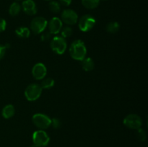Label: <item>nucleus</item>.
Segmentation results:
<instances>
[{"instance_id":"obj_21","label":"nucleus","mask_w":148,"mask_h":147,"mask_svg":"<svg viewBox=\"0 0 148 147\" xmlns=\"http://www.w3.org/2000/svg\"><path fill=\"white\" fill-rule=\"evenodd\" d=\"M60 33L61 35H62V37L65 39L69 37L72 35V33H73V30H72V28L70 26H66V27H62Z\"/></svg>"},{"instance_id":"obj_10","label":"nucleus","mask_w":148,"mask_h":147,"mask_svg":"<svg viewBox=\"0 0 148 147\" xmlns=\"http://www.w3.org/2000/svg\"><path fill=\"white\" fill-rule=\"evenodd\" d=\"M47 74V69L42 63H37L32 69V75L36 80H41L44 79Z\"/></svg>"},{"instance_id":"obj_18","label":"nucleus","mask_w":148,"mask_h":147,"mask_svg":"<svg viewBox=\"0 0 148 147\" xmlns=\"http://www.w3.org/2000/svg\"><path fill=\"white\" fill-rule=\"evenodd\" d=\"M119 28L120 25L117 22H111L108 23L106 26V30L108 33H111V34L116 33L119 30Z\"/></svg>"},{"instance_id":"obj_6","label":"nucleus","mask_w":148,"mask_h":147,"mask_svg":"<svg viewBox=\"0 0 148 147\" xmlns=\"http://www.w3.org/2000/svg\"><path fill=\"white\" fill-rule=\"evenodd\" d=\"M33 123L40 130H46L51 126V119L43 113H36L32 118Z\"/></svg>"},{"instance_id":"obj_30","label":"nucleus","mask_w":148,"mask_h":147,"mask_svg":"<svg viewBox=\"0 0 148 147\" xmlns=\"http://www.w3.org/2000/svg\"><path fill=\"white\" fill-rule=\"evenodd\" d=\"M17 1H21V0H17Z\"/></svg>"},{"instance_id":"obj_7","label":"nucleus","mask_w":148,"mask_h":147,"mask_svg":"<svg viewBox=\"0 0 148 147\" xmlns=\"http://www.w3.org/2000/svg\"><path fill=\"white\" fill-rule=\"evenodd\" d=\"M96 24V20L90 14H85L79 18L78 26L81 31L88 32L93 28Z\"/></svg>"},{"instance_id":"obj_16","label":"nucleus","mask_w":148,"mask_h":147,"mask_svg":"<svg viewBox=\"0 0 148 147\" xmlns=\"http://www.w3.org/2000/svg\"><path fill=\"white\" fill-rule=\"evenodd\" d=\"M82 6L88 10H93L97 8L100 4V0H81Z\"/></svg>"},{"instance_id":"obj_13","label":"nucleus","mask_w":148,"mask_h":147,"mask_svg":"<svg viewBox=\"0 0 148 147\" xmlns=\"http://www.w3.org/2000/svg\"><path fill=\"white\" fill-rule=\"evenodd\" d=\"M15 113V109L12 105H7L3 108L1 110V115L5 119H10L14 116Z\"/></svg>"},{"instance_id":"obj_24","label":"nucleus","mask_w":148,"mask_h":147,"mask_svg":"<svg viewBox=\"0 0 148 147\" xmlns=\"http://www.w3.org/2000/svg\"><path fill=\"white\" fill-rule=\"evenodd\" d=\"M10 47V45L7 44V45H1L0 44V60L3 59L5 56L6 53V50L8 48Z\"/></svg>"},{"instance_id":"obj_23","label":"nucleus","mask_w":148,"mask_h":147,"mask_svg":"<svg viewBox=\"0 0 148 147\" xmlns=\"http://www.w3.org/2000/svg\"><path fill=\"white\" fill-rule=\"evenodd\" d=\"M137 136L140 141H145L147 138V133L144 129L140 128L137 129Z\"/></svg>"},{"instance_id":"obj_19","label":"nucleus","mask_w":148,"mask_h":147,"mask_svg":"<svg viewBox=\"0 0 148 147\" xmlns=\"http://www.w3.org/2000/svg\"><path fill=\"white\" fill-rule=\"evenodd\" d=\"M54 83V80L52 78H44V79H42V82L40 83V86H41L42 89H48L53 87Z\"/></svg>"},{"instance_id":"obj_25","label":"nucleus","mask_w":148,"mask_h":147,"mask_svg":"<svg viewBox=\"0 0 148 147\" xmlns=\"http://www.w3.org/2000/svg\"><path fill=\"white\" fill-rule=\"evenodd\" d=\"M40 38H41L42 41H48V40H50L51 38V33H49V32H45V33L43 32L41 36H40Z\"/></svg>"},{"instance_id":"obj_27","label":"nucleus","mask_w":148,"mask_h":147,"mask_svg":"<svg viewBox=\"0 0 148 147\" xmlns=\"http://www.w3.org/2000/svg\"><path fill=\"white\" fill-rule=\"evenodd\" d=\"M72 0H59V2L61 5H63L64 7H68L72 4Z\"/></svg>"},{"instance_id":"obj_2","label":"nucleus","mask_w":148,"mask_h":147,"mask_svg":"<svg viewBox=\"0 0 148 147\" xmlns=\"http://www.w3.org/2000/svg\"><path fill=\"white\" fill-rule=\"evenodd\" d=\"M48 21L46 18L41 16H38L34 17L31 20L30 24V30H31L34 34L38 35L42 33L47 27Z\"/></svg>"},{"instance_id":"obj_12","label":"nucleus","mask_w":148,"mask_h":147,"mask_svg":"<svg viewBox=\"0 0 148 147\" xmlns=\"http://www.w3.org/2000/svg\"><path fill=\"white\" fill-rule=\"evenodd\" d=\"M21 8L27 15L33 16L37 13V7L33 0H24L22 3Z\"/></svg>"},{"instance_id":"obj_20","label":"nucleus","mask_w":148,"mask_h":147,"mask_svg":"<svg viewBox=\"0 0 148 147\" xmlns=\"http://www.w3.org/2000/svg\"><path fill=\"white\" fill-rule=\"evenodd\" d=\"M49 8L50 11L53 13H59L61 11V4H59V1L52 0L50 1L49 4Z\"/></svg>"},{"instance_id":"obj_14","label":"nucleus","mask_w":148,"mask_h":147,"mask_svg":"<svg viewBox=\"0 0 148 147\" xmlns=\"http://www.w3.org/2000/svg\"><path fill=\"white\" fill-rule=\"evenodd\" d=\"M81 66L84 71H90L93 70L94 67H95V63L91 58L85 57L83 60L81 61Z\"/></svg>"},{"instance_id":"obj_1","label":"nucleus","mask_w":148,"mask_h":147,"mask_svg":"<svg viewBox=\"0 0 148 147\" xmlns=\"http://www.w3.org/2000/svg\"><path fill=\"white\" fill-rule=\"evenodd\" d=\"M69 51L72 59L81 61L86 57L87 48L82 40H76L71 43Z\"/></svg>"},{"instance_id":"obj_17","label":"nucleus","mask_w":148,"mask_h":147,"mask_svg":"<svg viewBox=\"0 0 148 147\" xmlns=\"http://www.w3.org/2000/svg\"><path fill=\"white\" fill-rule=\"evenodd\" d=\"M21 5L18 2H13L9 8V14L12 17L18 15L21 11Z\"/></svg>"},{"instance_id":"obj_15","label":"nucleus","mask_w":148,"mask_h":147,"mask_svg":"<svg viewBox=\"0 0 148 147\" xmlns=\"http://www.w3.org/2000/svg\"><path fill=\"white\" fill-rule=\"evenodd\" d=\"M15 33L19 37L23 39L28 38L30 35V29L27 28V27L25 26H21V27H17L15 30Z\"/></svg>"},{"instance_id":"obj_9","label":"nucleus","mask_w":148,"mask_h":147,"mask_svg":"<svg viewBox=\"0 0 148 147\" xmlns=\"http://www.w3.org/2000/svg\"><path fill=\"white\" fill-rule=\"evenodd\" d=\"M62 21L67 25H73L78 22V15L76 12L71 9L63 10L61 14Z\"/></svg>"},{"instance_id":"obj_28","label":"nucleus","mask_w":148,"mask_h":147,"mask_svg":"<svg viewBox=\"0 0 148 147\" xmlns=\"http://www.w3.org/2000/svg\"><path fill=\"white\" fill-rule=\"evenodd\" d=\"M100 1H107V0H100Z\"/></svg>"},{"instance_id":"obj_29","label":"nucleus","mask_w":148,"mask_h":147,"mask_svg":"<svg viewBox=\"0 0 148 147\" xmlns=\"http://www.w3.org/2000/svg\"><path fill=\"white\" fill-rule=\"evenodd\" d=\"M45 1H52V0H45Z\"/></svg>"},{"instance_id":"obj_8","label":"nucleus","mask_w":148,"mask_h":147,"mask_svg":"<svg viewBox=\"0 0 148 147\" xmlns=\"http://www.w3.org/2000/svg\"><path fill=\"white\" fill-rule=\"evenodd\" d=\"M123 122L127 128L134 130L139 129L143 125V120L137 114H129L124 118Z\"/></svg>"},{"instance_id":"obj_22","label":"nucleus","mask_w":148,"mask_h":147,"mask_svg":"<svg viewBox=\"0 0 148 147\" xmlns=\"http://www.w3.org/2000/svg\"><path fill=\"white\" fill-rule=\"evenodd\" d=\"M51 125L53 128H55V129H58V128H59L62 126V122H61L60 119H59L58 118H54L53 119H51Z\"/></svg>"},{"instance_id":"obj_4","label":"nucleus","mask_w":148,"mask_h":147,"mask_svg":"<svg viewBox=\"0 0 148 147\" xmlns=\"http://www.w3.org/2000/svg\"><path fill=\"white\" fill-rule=\"evenodd\" d=\"M50 137L44 130H38L33 134V145L36 147H45L49 144Z\"/></svg>"},{"instance_id":"obj_5","label":"nucleus","mask_w":148,"mask_h":147,"mask_svg":"<svg viewBox=\"0 0 148 147\" xmlns=\"http://www.w3.org/2000/svg\"><path fill=\"white\" fill-rule=\"evenodd\" d=\"M43 89L38 84H31L26 87L25 97L28 101L33 102L38 99L42 94Z\"/></svg>"},{"instance_id":"obj_3","label":"nucleus","mask_w":148,"mask_h":147,"mask_svg":"<svg viewBox=\"0 0 148 147\" xmlns=\"http://www.w3.org/2000/svg\"><path fill=\"white\" fill-rule=\"evenodd\" d=\"M50 47L55 53L58 55H62L64 53L67 48L66 39L62 36H56L53 37L50 43Z\"/></svg>"},{"instance_id":"obj_26","label":"nucleus","mask_w":148,"mask_h":147,"mask_svg":"<svg viewBox=\"0 0 148 147\" xmlns=\"http://www.w3.org/2000/svg\"><path fill=\"white\" fill-rule=\"evenodd\" d=\"M7 27V22L6 20L3 18H0V33L4 31Z\"/></svg>"},{"instance_id":"obj_11","label":"nucleus","mask_w":148,"mask_h":147,"mask_svg":"<svg viewBox=\"0 0 148 147\" xmlns=\"http://www.w3.org/2000/svg\"><path fill=\"white\" fill-rule=\"evenodd\" d=\"M47 26L51 34L56 35L60 33L61 30L63 27V22L60 18L54 17L48 22Z\"/></svg>"}]
</instances>
